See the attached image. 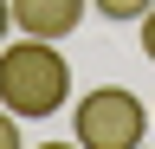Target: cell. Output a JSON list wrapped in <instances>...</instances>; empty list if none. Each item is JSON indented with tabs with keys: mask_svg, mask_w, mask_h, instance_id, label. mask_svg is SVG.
<instances>
[{
	"mask_svg": "<svg viewBox=\"0 0 155 149\" xmlns=\"http://www.w3.org/2000/svg\"><path fill=\"white\" fill-rule=\"evenodd\" d=\"M71 136L84 143V149H142L149 104L136 97V91H123V84H97L71 110Z\"/></svg>",
	"mask_w": 155,
	"mask_h": 149,
	"instance_id": "7a4b0ae2",
	"label": "cell"
},
{
	"mask_svg": "<svg viewBox=\"0 0 155 149\" xmlns=\"http://www.w3.org/2000/svg\"><path fill=\"white\" fill-rule=\"evenodd\" d=\"M91 0H13V26L26 39H71Z\"/></svg>",
	"mask_w": 155,
	"mask_h": 149,
	"instance_id": "3957f363",
	"label": "cell"
},
{
	"mask_svg": "<svg viewBox=\"0 0 155 149\" xmlns=\"http://www.w3.org/2000/svg\"><path fill=\"white\" fill-rule=\"evenodd\" d=\"M13 32V0H0V39Z\"/></svg>",
	"mask_w": 155,
	"mask_h": 149,
	"instance_id": "52a82bcc",
	"label": "cell"
},
{
	"mask_svg": "<svg viewBox=\"0 0 155 149\" xmlns=\"http://www.w3.org/2000/svg\"><path fill=\"white\" fill-rule=\"evenodd\" d=\"M136 39H142V59L155 65V7L142 13V20H136Z\"/></svg>",
	"mask_w": 155,
	"mask_h": 149,
	"instance_id": "8992f818",
	"label": "cell"
},
{
	"mask_svg": "<svg viewBox=\"0 0 155 149\" xmlns=\"http://www.w3.org/2000/svg\"><path fill=\"white\" fill-rule=\"evenodd\" d=\"M91 7L104 13V20H123V26H136V20H142V13L155 7V0H91Z\"/></svg>",
	"mask_w": 155,
	"mask_h": 149,
	"instance_id": "277c9868",
	"label": "cell"
},
{
	"mask_svg": "<svg viewBox=\"0 0 155 149\" xmlns=\"http://www.w3.org/2000/svg\"><path fill=\"white\" fill-rule=\"evenodd\" d=\"M65 97H71V65L58 52V39H13V46H0V104L19 123L65 110Z\"/></svg>",
	"mask_w": 155,
	"mask_h": 149,
	"instance_id": "6da1fadb",
	"label": "cell"
},
{
	"mask_svg": "<svg viewBox=\"0 0 155 149\" xmlns=\"http://www.w3.org/2000/svg\"><path fill=\"white\" fill-rule=\"evenodd\" d=\"M39 149H84V143H78V136H71V143H39Z\"/></svg>",
	"mask_w": 155,
	"mask_h": 149,
	"instance_id": "ba28073f",
	"label": "cell"
},
{
	"mask_svg": "<svg viewBox=\"0 0 155 149\" xmlns=\"http://www.w3.org/2000/svg\"><path fill=\"white\" fill-rule=\"evenodd\" d=\"M0 149H26V136H19V117L7 104H0Z\"/></svg>",
	"mask_w": 155,
	"mask_h": 149,
	"instance_id": "5b68a950",
	"label": "cell"
}]
</instances>
